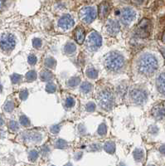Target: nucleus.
<instances>
[{"label":"nucleus","instance_id":"1","mask_svg":"<svg viewBox=\"0 0 165 166\" xmlns=\"http://www.w3.org/2000/svg\"><path fill=\"white\" fill-rule=\"evenodd\" d=\"M158 61L154 55L150 53L143 54L138 60L137 68L139 73L145 76H151L158 69Z\"/></svg>","mask_w":165,"mask_h":166},{"label":"nucleus","instance_id":"2","mask_svg":"<svg viewBox=\"0 0 165 166\" xmlns=\"http://www.w3.org/2000/svg\"><path fill=\"white\" fill-rule=\"evenodd\" d=\"M124 64L123 56L116 52H110L105 58V66L107 69L111 72H116L120 70Z\"/></svg>","mask_w":165,"mask_h":166},{"label":"nucleus","instance_id":"3","mask_svg":"<svg viewBox=\"0 0 165 166\" xmlns=\"http://www.w3.org/2000/svg\"><path fill=\"white\" fill-rule=\"evenodd\" d=\"M99 104L101 108L105 110H110L114 106V97L111 92L108 90L102 91L98 96Z\"/></svg>","mask_w":165,"mask_h":166},{"label":"nucleus","instance_id":"4","mask_svg":"<svg viewBox=\"0 0 165 166\" xmlns=\"http://www.w3.org/2000/svg\"><path fill=\"white\" fill-rule=\"evenodd\" d=\"M151 21L148 19H143L137 25L135 32L137 36L142 38H145L149 36L151 32Z\"/></svg>","mask_w":165,"mask_h":166},{"label":"nucleus","instance_id":"5","mask_svg":"<svg viewBox=\"0 0 165 166\" xmlns=\"http://www.w3.org/2000/svg\"><path fill=\"white\" fill-rule=\"evenodd\" d=\"M16 44L15 37L11 33H4L0 36V48L4 51L13 50Z\"/></svg>","mask_w":165,"mask_h":166},{"label":"nucleus","instance_id":"6","mask_svg":"<svg viewBox=\"0 0 165 166\" xmlns=\"http://www.w3.org/2000/svg\"><path fill=\"white\" fill-rule=\"evenodd\" d=\"M96 18V11L93 7H85L80 11V19L86 23H92Z\"/></svg>","mask_w":165,"mask_h":166},{"label":"nucleus","instance_id":"7","mask_svg":"<svg viewBox=\"0 0 165 166\" xmlns=\"http://www.w3.org/2000/svg\"><path fill=\"white\" fill-rule=\"evenodd\" d=\"M102 40L99 33L96 32H92L87 39V47L91 51H96L101 46Z\"/></svg>","mask_w":165,"mask_h":166},{"label":"nucleus","instance_id":"8","mask_svg":"<svg viewBox=\"0 0 165 166\" xmlns=\"http://www.w3.org/2000/svg\"><path fill=\"white\" fill-rule=\"evenodd\" d=\"M130 98L135 104L142 105L147 100V93L141 89H134L130 93Z\"/></svg>","mask_w":165,"mask_h":166},{"label":"nucleus","instance_id":"9","mask_svg":"<svg viewBox=\"0 0 165 166\" xmlns=\"http://www.w3.org/2000/svg\"><path fill=\"white\" fill-rule=\"evenodd\" d=\"M135 12L132 9L130 8H124V9L121 11V14H120V19L122 23L125 24V25H128L129 23L133 21L134 19H135Z\"/></svg>","mask_w":165,"mask_h":166},{"label":"nucleus","instance_id":"10","mask_svg":"<svg viewBox=\"0 0 165 166\" xmlns=\"http://www.w3.org/2000/svg\"><path fill=\"white\" fill-rule=\"evenodd\" d=\"M119 24L117 21L114 19H110L106 23V29L110 35L115 36L119 32Z\"/></svg>","mask_w":165,"mask_h":166},{"label":"nucleus","instance_id":"11","mask_svg":"<svg viewBox=\"0 0 165 166\" xmlns=\"http://www.w3.org/2000/svg\"><path fill=\"white\" fill-rule=\"evenodd\" d=\"M74 25L73 19L68 15L66 14L64 16H62L59 20V27L62 29H69Z\"/></svg>","mask_w":165,"mask_h":166},{"label":"nucleus","instance_id":"12","mask_svg":"<svg viewBox=\"0 0 165 166\" xmlns=\"http://www.w3.org/2000/svg\"><path fill=\"white\" fill-rule=\"evenodd\" d=\"M111 9L110 4L107 2H104L102 3L100 6H99V9H98V14H99V17L101 19H105L106 16L109 14L110 13V10Z\"/></svg>","mask_w":165,"mask_h":166},{"label":"nucleus","instance_id":"13","mask_svg":"<svg viewBox=\"0 0 165 166\" xmlns=\"http://www.w3.org/2000/svg\"><path fill=\"white\" fill-rule=\"evenodd\" d=\"M156 85H157V88L159 90V92L165 95V72L161 73L156 81Z\"/></svg>","mask_w":165,"mask_h":166},{"label":"nucleus","instance_id":"14","mask_svg":"<svg viewBox=\"0 0 165 166\" xmlns=\"http://www.w3.org/2000/svg\"><path fill=\"white\" fill-rule=\"evenodd\" d=\"M74 37L78 44H82L85 39V30L81 27H78L74 31Z\"/></svg>","mask_w":165,"mask_h":166},{"label":"nucleus","instance_id":"15","mask_svg":"<svg viewBox=\"0 0 165 166\" xmlns=\"http://www.w3.org/2000/svg\"><path fill=\"white\" fill-rule=\"evenodd\" d=\"M152 114L157 120H161L165 116V109L162 106H156L152 111Z\"/></svg>","mask_w":165,"mask_h":166},{"label":"nucleus","instance_id":"16","mask_svg":"<svg viewBox=\"0 0 165 166\" xmlns=\"http://www.w3.org/2000/svg\"><path fill=\"white\" fill-rule=\"evenodd\" d=\"M24 138L28 139L29 140H32V141L38 142V141L41 140V135L40 133H37V132H31V131H28V133L24 135Z\"/></svg>","mask_w":165,"mask_h":166},{"label":"nucleus","instance_id":"17","mask_svg":"<svg viewBox=\"0 0 165 166\" xmlns=\"http://www.w3.org/2000/svg\"><path fill=\"white\" fill-rule=\"evenodd\" d=\"M76 47L72 42H68L64 47V52L66 55H73L76 52Z\"/></svg>","mask_w":165,"mask_h":166},{"label":"nucleus","instance_id":"18","mask_svg":"<svg viewBox=\"0 0 165 166\" xmlns=\"http://www.w3.org/2000/svg\"><path fill=\"white\" fill-rule=\"evenodd\" d=\"M52 77H53L52 73L49 71H47V70H43V71H41V73H40V78L43 82L50 81L51 79H52Z\"/></svg>","mask_w":165,"mask_h":166},{"label":"nucleus","instance_id":"19","mask_svg":"<svg viewBox=\"0 0 165 166\" xmlns=\"http://www.w3.org/2000/svg\"><path fill=\"white\" fill-rule=\"evenodd\" d=\"M104 149H105V150H106L107 153H109V154H114L115 150V144L113 143V142H111V141H108V142H106V143L105 144Z\"/></svg>","mask_w":165,"mask_h":166},{"label":"nucleus","instance_id":"20","mask_svg":"<svg viewBox=\"0 0 165 166\" xmlns=\"http://www.w3.org/2000/svg\"><path fill=\"white\" fill-rule=\"evenodd\" d=\"M144 151H143L142 150L137 149V150H134V160H135L136 161H142V160L144 159Z\"/></svg>","mask_w":165,"mask_h":166},{"label":"nucleus","instance_id":"21","mask_svg":"<svg viewBox=\"0 0 165 166\" xmlns=\"http://www.w3.org/2000/svg\"><path fill=\"white\" fill-rule=\"evenodd\" d=\"M86 76L91 79H96L98 77V72L94 67H89L86 71Z\"/></svg>","mask_w":165,"mask_h":166},{"label":"nucleus","instance_id":"22","mask_svg":"<svg viewBox=\"0 0 165 166\" xmlns=\"http://www.w3.org/2000/svg\"><path fill=\"white\" fill-rule=\"evenodd\" d=\"M92 89V86L91 83L87 82H85L81 84V91L84 93H89Z\"/></svg>","mask_w":165,"mask_h":166},{"label":"nucleus","instance_id":"23","mask_svg":"<svg viewBox=\"0 0 165 166\" xmlns=\"http://www.w3.org/2000/svg\"><path fill=\"white\" fill-rule=\"evenodd\" d=\"M44 64L48 68H54L56 66V60L53 57H47L44 62Z\"/></svg>","mask_w":165,"mask_h":166},{"label":"nucleus","instance_id":"24","mask_svg":"<svg viewBox=\"0 0 165 166\" xmlns=\"http://www.w3.org/2000/svg\"><path fill=\"white\" fill-rule=\"evenodd\" d=\"M37 78V73L35 71H29L26 75V79L28 82H33Z\"/></svg>","mask_w":165,"mask_h":166},{"label":"nucleus","instance_id":"25","mask_svg":"<svg viewBox=\"0 0 165 166\" xmlns=\"http://www.w3.org/2000/svg\"><path fill=\"white\" fill-rule=\"evenodd\" d=\"M80 81H81L80 77H72L67 82V85H68V87H75L80 83Z\"/></svg>","mask_w":165,"mask_h":166},{"label":"nucleus","instance_id":"26","mask_svg":"<svg viewBox=\"0 0 165 166\" xmlns=\"http://www.w3.org/2000/svg\"><path fill=\"white\" fill-rule=\"evenodd\" d=\"M55 147L58 148V149H64V148L67 147V143L66 141L62 140V139H59L55 144Z\"/></svg>","mask_w":165,"mask_h":166},{"label":"nucleus","instance_id":"27","mask_svg":"<svg viewBox=\"0 0 165 166\" xmlns=\"http://www.w3.org/2000/svg\"><path fill=\"white\" fill-rule=\"evenodd\" d=\"M20 123H21V124L23 125V126H29L30 124H31L29 119H28L27 116H25V115H22V116L20 117Z\"/></svg>","mask_w":165,"mask_h":166},{"label":"nucleus","instance_id":"28","mask_svg":"<svg viewBox=\"0 0 165 166\" xmlns=\"http://www.w3.org/2000/svg\"><path fill=\"white\" fill-rule=\"evenodd\" d=\"M106 131H107V128H106V124L103 123V124H100V126L98 128V130H97L98 134L100 135H105L106 134Z\"/></svg>","mask_w":165,"mask_h":166},{"label":"nucleus","instance_id":"29","mask_svg":"<svg viewBox=\"0 0 165 166\" xmlns=\"http://www.w3.org/2000/svg\"><path fill=\"white\" fill-rule=\"evenodd\" d=\"M14 109V104L13 102H8L4 105V110L7 112H12Z\"/></svg>","mask_w":165,"mask_h":166},{"label":"nucleus","instance_id":"30","mask_svg":"<svg viewBox=\"0 0 165 166\" xmlns=\"http://www.w3.org/2000/svg\"><path fill=\"white\" fill-rule=\"evenodd\" d=\"M9 127L12 131H17L19 129V124L15 121V120H11L9 124Z\"/></svg>","mask_w":165,"mask_h":166},{"label":"nucleus","instance_id":"31","mask_svg":"<svg viewBox=\"0 0 165 166\" xmlns=\"http://www.w3.org/2000/svg\"><path fill=\"white\" fill-rule=\"evenodd\" d=\"M56 88L55 84H53V83H48L46 85V91L48 93H54L56 92Z\"/></svg>","mask_w":165,"mask_h":166},{"label":"nucleus","instance_id":"32","mask_svg":"<svg viewBox=\"0 0 165 166\" xmlns=\"http://www.w3.org/2000/svg\"><path fill=\"white\" fill-rule=\"evenodd\" d=\"M38 157V152L37 150H32L29 153V160L31 161H35Z\"/></svg>","mask_w":165,"mask_h":166},{"label":"nucleus","instance_id":"33","mask_svg":"<svg viewBox=\"0 0 165 166\" xmlns=\"http://www.w3.org/2000/svg\"><path fill=\"white\" fill-rule=\"evenodd\" d=\"M74 104H75V101H74V99L72 97H68L66 100V102H65V106H66V107H67V108L72 107L74 106Z\"/></svg>","mask_w":165,"mask_h":166},{"label":"nucleus","instance_id":"34","mask_svg":"<svg viewBox=\"0 0 165 166\" xmlns=\"http://www.w3.org/2000/svg\"><path fill=\"white\" fill-rule=\"evenodd\" d=\"M11 81L14 84H16V83H19L20 81H21V76L19 75V74H14L11 76Z\"/></svg>","mask_w":165,"mask_h":166},{"label":"nucleus","instance_id":"35","mask_svg":"<svg viewBox=\"0 0 165 166\" xmlns=\"http://www.w3.org/2000/svg\"><path fill=\"white\" fill-rule=\"evenodd\" d=\"M37 57L35 55H33V54H31V55H29L28 57V63L30 65H35L37 63Z\"/></svg>","mask_w":165,"mask_h":166},{"label":"nucleus","instance_id":"36","mask_svg":"<svg viewBox=\"0 0 165 166\" xmlns=\"http://www.w3.org/2000/svg\"><path fill=\"white\" fill-rule=\"evenodd\" d=\"M32 44H33V47H34L35 48H37V49L40 48L41 47V39H39V38H35V39H33Z\"/></svg>","mask_w":165,"mask_h":166},{"label":"nucleus","instance_id":"37","mask_svg":"<svg viewBox=\"0 0 165 166\" xmlns=\"http://www.w3.org/2000/svg\"><path fill=\"white\" fill-rule=\"evenodd\" d=\"M96 110V105L95 103L93 102H89L87 105H86V111L88 112H93V111Z\"/></svg>","mask_w":165,"mask_h":166},{"label":"nucleus","instance_id":"38","mask_svg":"<svg viewBox=\"0 0 165 166\" xmlns=\"http://www.w3.org/2000/svg\"><path fill=\"white\" fill-rule=\"evenodd\" d=\"M50 130L52 134H56V133H58L60 131V125H58V124H54V125H52L50 128Z\"/></svg>","mask_w":165,"mask_h":166},{"label":"nucleus","instance_id":"39","mask_svg":"<svg viewBox=\"0 0 165 166\" xmlns=\"http://www.w3.org/2000/svg\"><path fill=\"white\" fill-rule=\"evenodd\" d=\"M126 90H127V87L126 86L120 85V86H119V87H118V93H119V95H124L125 92H126Z\"/></svg>","mask_w":165,"mask_h":166},{"label":"nucleus","instance_id":"40","mask_svg":"<svg viewBox=\"0 0 165 166\" xmlns=\"http://www.w3.org/2000/svg\"><path fill=\"white\" fill-rule=\"evenodd\" d=\"M19 97H20V99L21 100H26L28 97V92L27 90H24V91H22L21 92H20V95H19Z\"/></svg>","mask_w":165,"mask_h":166},{"label":"nucleus","instance_id":"41","mask_svg":"<svg viewBox=\"0 0 165 166\" xmlns=\"http://www.w3.org/2000/svg\"><path fill=\"white\" fill-rule=\"evenodd\" d=\"M158 131H159V129L156 127V126H152L151 128H150V133L153 135H155L158 133Z\"/></svg>","mask_w":165,"mask_h":166},{"label":"nucleus","instance_id":"42","mask_svg":"<svg viewBox=\"0 0 165 166\" xmlns=\"http://www.w3.org/2000/svg\"><path fill=\"white\" fill-rule=\"evenodd\" d=\"M48 152H49V149H48L47 146L42 147V149H41V153H42V155H46V154H48Z\"/></svg>","mask_w":165,"mask_h":166},{"label":"nucleus","instance_id":"43","mask_svg":"<svg viewBox=\"0 0 165 166\" xmlns=\"http://www.w3.org/2000/svg\"><path fill=\"white\" fill-rule=\"evenodd\" d=\"M159 152L163 155H165V145H163L159 147Z\"/></svg>","mask_w":165,"mask_h":166},{"label":"nucleus","instance_id":"44","mask_svg":"<svg viewBox=\"0 0 165 166\" xmlns=\"http://www.w3.org/2000/svg\"><path fill=\"white\" fill-rule=\"evenodd\" d=\"M161 52H162V54H163V56L164 57V58H165V47H164V48H161Z\"/></svg>","mask_w":165,"mask_h":166},{"label":"nucleus","instance_id":"45","mask_svg":"<svg viewBox=\"0 0 165 166\" xmlns=\"http://www.w3.org/2000/svg\"><path fill=\"white\" fill-rule=\"evenodd\" d=\"M162 41L165 43V30L164 32V33H163V35H162Z\"/></svg>","mask_w":165,"mask_h":166},{"label":"nucleus","instance_id":"46","mask_svg":"<svg viewBox=\"0 0 165 166\" xmlns=\"http://www.w3.org/2000/svg\"><path fill=\"white\" fill-rule=\"evenodd\" d=\"M4 124V120H3V118L0 116V126H2Z\"/></svg>","mask_w":165,"mask_h":166},{"label":"nucleus","instance_id":"47","mask_svg":"<svg viewBox=\"0 0 165 166\" xmlns=\"http://www.w3.org/2000/svg\"><path fill=\"white\" fill-rule=\"evenodd\" d=\"M4 4V2H3V1H0V9L3 7V5Z\"/></svg>","mask_w":165,"mask_h":166},{"label":"nucleus","instance_id":"48","mask_svg":"<svg viewBox=\"0 0 165 166\" xmlns=\"http://www.w3.org/2000/svg\"><path fill=\"white\" fill-rule=\"evenodd\" d=\"M2 91H3V87H2V85L0 84V93L2 92Z\"/></svg>","mask_w":165,"mask_h":166},{"label":"nucleus","instance_id":"49","mask_svg":"<svg viewBox=\"0 0 165 166\" xmlns=\"http://www.w3.org/2000/svg\"><path fill=\"white\" fill-rule=\"evenodd\" d=\"M64 166H72V165H71V164H70V163H68V164H66V165Z\"/></svg>","mask_w":165,"mask_h":166},{"label":"nucleus","instance_id":"50","mask_svg":"<svg viewBox=\"0 0 165 166\" xmlns=\"http://www.w3.org/2000/svg\"><path fill=\"white\" fill-rule=\"evenodd\" d=\"M119 166H125V165H124V164H120V165H119Z\"/></svg>","mask_w":165,"mask_h":166},{"label":"nucleus","instance_id":"51","mask_svg":"<svg viewBox=\"0 0 165 166\" xmlns=\"http://www.w3.org/2000/svg\"><path fill=\"white\" fill-rule=\"evenodd\" d=\"M148 166H154V165H148Z\"/></svg>","mask_w":165,"mask_h":166}]
</instances>
